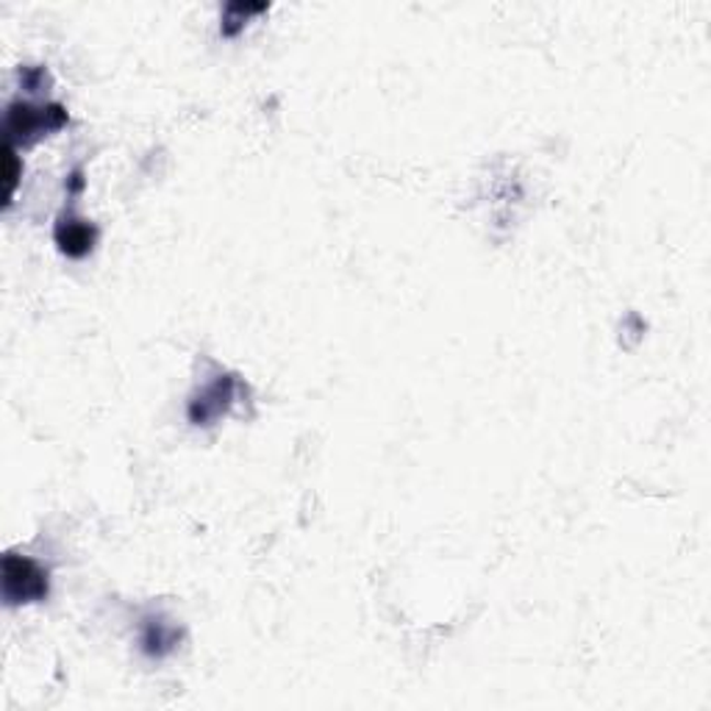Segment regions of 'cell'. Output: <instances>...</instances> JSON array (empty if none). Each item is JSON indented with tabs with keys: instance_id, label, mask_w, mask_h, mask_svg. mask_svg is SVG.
Instances as JSON below:
<instances>
[{
	"instance_id": "9c48e42d",
	"label": "cell",
	"mask_w": 711,
	"mask_h": 711,
	"mask_svg": "<svg viewBox=\"0 0 711 711\" xmlns=\"http://www.w3.org/2000/svg\"><path fill=\"white\" fill-rule=\"evenodd\" d=\"M83 187H87V181H83V170L78 167V170L70 172V178H67V195H81Z\"/></svg>"
},
{
	"instance_id": "6da1fadb",
	"label": "cell",
	"mask_w": 711,
	"mask_h": 711,
	"mask_svg": "<svg viewBox=\"0 0 711 711\" xmlns=\"http://www.w3.org/2000/svg\"><path fill=\"white\" fill-rule=\"evenodd\" d=\"M70 123V114L61 103H45V106H34V103L14 101L7 112V137L9 145L14 148H31L40 143L42 137H48L54 131H61Z\"/></svg>"
},
{
	"instance_id": "3957f363",
	"label": "cell",
	"mask_w": 711,
	"mask_h": 711,
	"mask_svg": "<svg viewBox=\"0 0 711 711\" xmlns=\"http://www.w3.org/2000/svg\"><path fill=\"white\" fill-rule=\"evenodd\" d=\"M234 390H237V379L234 375H217L212 384L203 386L201 392H195L187 406V417L195 426H212L219 417H226L228 409L234 406Z\"/></svg>"
},
{
	"instance_id": "7a4b0ae2",
	"label": "cell",
	"mask_w": 711,
	"mask_h": 711,
	"mask_svg": "<svg viewBox=\"0 0 711 711\" xmlns=\"http://www.w3.org/2000/svg\"><path fill=\"white\" fill-rule=\"evenodd\" d=\"M48 569L36 564L34 558L7 553L3 556V600L9 606L42 603L48 598Z\"/></svg>"
},
{
	"instance_id": "52a82bcc",
	"label": "cell",
	"mask_w": 711,
	"mask_h": 711,
	"mask_svg": "<svg viewBox=\"0 0 711 711\" xmlns=\"http://www.w3.org/2000/svg\"><path fill=\"white\" fill-rule=\"evenodd\" d=\"M3 178H7V206H12V198L18 192L20 178H23V165L18 159V148L7 143V150H3Z\"/></svg>"
},
{
	"instance_id": "8992f818",
	"label": "cell",
	"mask_w": 711,
	"mask_h": 711,
	"mask_svg": "<svg viewBox=\"0 0 711 711\" xmlns=\"http://www.w3.org/2000/svg\"><path fill=\"white\" fill-rule=\"evenodd\" d=\"M264 12H267V3H228V7L223 9L219 34L226 36V40H234V36L242 34L250 18H256V14H264Z\"/></svg>"
},
{
	"instance_id": "5b68a950",
	"label": "cell",
	"mask_w": 711,
	"mask_h": 711,
	"mask_svg": "<svg viewBox=\"0 0 711 711\" xmlns=\"http://www.w3.org/2000/svg\"><path fill=\"white\" fill-rule=\"evenodd\" d=\"M181 629L165 614H148L139 625V647L148 658H167L178 651Z\"/></svg>"
},
{
	"instance_id": "277c9868",
	"label": "cell",
	"mask_w": 711,
	"mask_h": 711,
	"mask_svg": "<svg viewBox=\"0 0 711 711\" xmlns=\"http://www.w3.org/2000/svg\"><path fill=\"white\" fill-rule=\"evenodd\" d=\"M54 239L59 250L70 259H83L95 250L98 245V228L83 217H72V214H61L59 223L54 228Z\"/></svg>"
},
{
	"instance_id": "ba28073f",
	"label": "cell",
	"mask_w": 711,
	"mask_h": 711,
	"mask_svg": "<svg viewBox=\"0 0 711 711\" xmlns=\"http://www.w3.org/2000/svg\"><path fill=\"white\" fill-rule=\"evenodd\" d=\"M20 83H23V89H29V92H40V89L48 87L50 76L45 67H20Z\"/></svg>"
}]
</instances>
